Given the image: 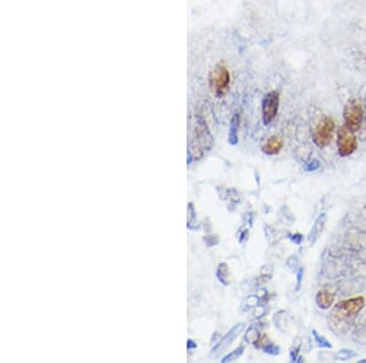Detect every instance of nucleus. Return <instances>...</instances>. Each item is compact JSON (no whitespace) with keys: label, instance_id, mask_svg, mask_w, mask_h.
<instances>
[{"label":"nucleus","instance_id":"nucleus-12","mask_svg":"<svg viewBox=\"0 0 366 363\" xmlns=\"http://www.w3.org/2000/svg\"><path fill=\"white\" fill-rule=\"evenodd\" d=\"M238 128H239V115L235 114L231 120L229 131V143L231 146H235L238 143Z\"/></svg>","mask_w":366,"mask_h":363},{"label":"nucleus","instance_id":"nucleus-7","mask_svg":"<svg viewBox=\"0 0 366 363\" xmlns=\"http://www.w3.org/2000/svg\"><path fill=\"white\" fill-rule=\"evenodd\" d=\"M279 94L278 92L271 91L263 99V121L265 125H269L275 120L278 113Z\"/></svg>","mask_w":366,"mask_h":363},{"label":"nucleus","instance_id":"nucleus-4","mask_svg":"<svg viewBox=\"0 0 366 363\" xmlns=\"http://www.w3.org/2000/svg\"><path fill=\"white\" fill-rule=\"evenodd\" d=\"M343 117H344V125L349 128L351 131H358L361 128L362 120H364V109L361 103L355 98H350L344 105L343 110Z\"/></svg>","mask_w":366,"mask_h":363},{"label":"nucleus","instance_id":"nucleus-5","mask_svg":"<svg viewBox=\"0 0 366 363\" xmlns=\"http://www.w3.org/2000/svg\"><path fill=\"white\" fill-rule=\"evenodd\" d=\"M358 148V140H356L354 131L343 125L337 132V149L341 157H349Z\"/></svg>","mask_w":366,"mask_h":363},{"label":"nucleus","instance_id":"nucleus-13","mask_svg":"<svg viewBox=\"0 0 366 363\" xmlns=\"http://www.w3.org/2000/svg\"><path fill=\"white\" fill-rule=\"evenodd\" d=\"M217 279L223 282L224 285H229V267L225 263H221L217 269Z\"/></svg>","mask_w":366,"mask_h":363},{"label":"nucleus","instance_id":"nucleus-10","mask_svg":"<svg viewBox=\"0 0 366 363\" xmlns=\"http://www.w3.org/2000/svg\"><path fill=\"white\" fill-rule=\"evenodd\" d=\"M283 147V140L279 136H271L264 141L261 145V151L267 155H275L281 152Z\"/></svg>","mask_w":366,"mask_h":363},{"label":"nucleus","instance_id":"nucleus-16","mask_svg":"<svg viewBox=\"0 0 366 363\" xmlns=\"http://www.w3.org/2000/svg\"><path fill=\"white\" fill-rule=\"evenodd\" d=\"M353 357H355V353L351 350H341L337 355V358L341 359V361H347V359L353 358Z\"/></svg>","mask_w":366,"mask_h":363},{"label":"nucleus","instance_id":"nucleus-8","mask_svg":"<svg viewBox=\"0 0 366 363\" xmlns=\"http://www.w3.org/2000/svg\"><path fill=\"white\" fill-rule=\"evenodd\" d=\"M243 329H244L243 323H239V324L235 325V327H233L232 329L230 330L229 333H227L226 335H225L224 338L220 340V342H218V344L216 345L214 348H212V351H211L212 356H217L218 353L226 351L227 348L231 346V344L233 341H235V339L237 338V336L242 333V331H243Z\"/></svg>","mask_w":366,"mask_h":363},{"label":"nucleus","instance_id":"nucleus-6","mask_svg":"<svg viewBox=\"0 0 366 363\" xmlns=\"http://www.w3.org/2000/svg\"><path fill=\"white\" fill-rule=\"evenodd\" d=\"M230 81H231V76H230V71L227 70L226 66L217 65L210 74V88L216 96L223 97L229 89Z\"/></svg>","mask_w":366,"mask_h":363},{"label":"nucleus","instance_id":"nucleus-3","mask_svg":"<svg viewBox=\"0 0 366 363\" xmlns=\"http://www.w3.org/2000/svg\"><path fill=\"white\" fill-rule=\"evenodd\" d=\"M334 124L333 119L331 116H322L321 119L318 121L316 126L314 128L313 131V141L319 148H325L331 143L333 137Z\"/></svg>","mask_w":366,"mask_h":363},{"label":"nucleus","instance_id":"nucleus-15","mask_svg":"<svg viewBox=\"0 0 366 363\" xmlns=\"http://www.w3.org/2000/svg\"><path fill=\"white\" fill-rule=\"evenodd\" d=\"M246 340L250 344H256L259 341V331L255 328H250L246 333Z\"/></svg>","mask_w":366,"mask_h":363},{"label":"nucleus","instance_id":"nucleus-17","mask_svg":"<svg viewBox=\"0 0 366 363\" xmlns=\"http://www.w3.org/2000/svg\"><path fill=\"white\" fill-rule=\"evenodd\" d=\"M313 334H314V338H315L316 341L319 342L320 346H322V347H331V344H330V342H328V340L326 338H324V336L320 335L318 331L314 330Z\"/></svg>","mask_w":366,"mask_h":363},{"label":"nucleus","instance_id":"nucleus-11","mask_svg":"<svg viewBox=\"0 0 366 363\" xmlns=\"http://www.w3.org/2000/svg\"><path fill=\"white\" fill-rule=\"evenodd\" d=\"M334 304V295L328 290H320L316 295V305L321 310H328Z\"/></svg>","mask_w":366,"mask_h":363},{"label":"nucleus","instance_id":"nucleus-18","mask_svg":"<svg viewBox=\"0 0 366 363\" xmlns=\"http://www.w3.org/2000/svg\"><path fill=\"white\" fill-rule=\"evenodd\" d=\"M320 166H321L320 161L318 159H313L305 165V170H307V171H314V170H318Z\"/></svg>","mask_w":366,"mask_h":363},{"label":"nucleus","instance_id":"nucleus-19","mask_svg":"<svg viewBox=\"0 0 366 363\" xmlns=\"http://www.w3.org/2000/svg\"><path fill=\"white\" fill-rule=\"evenodd\" d=\"M265 351L269 353H272V355H277V353H279V347L273 344H269L265 346Z\"/></svg>","mask_w":366,"mask_h":363},{"label":"nucleus","instance_id":"nucleus-9","mask_svg":"<svg viewBox=\"0 0 366 363\" xmlns=\"http://www.w3.org/2000/svg\"><path fill=\"white\" fill-rule=\"evenodd\" d=\"M327 221V215L326 213H322L320 214L318 218H316L315 223H314L313 227L310 229L309 235H308V241H309L310 245L315 244V241H318V238L321 236L322 232H324L325 226H326Z\"/></svg>","mask_w":366,"mask_h":363},{"label":"nucleus","instance_id":"nucleus-1","mask_svg":"<svg viewBox=\"0 0 366 363\" xmlns=\"http://www.w3.org/2000/svg\"><path fill=\"white\" fill-rule=\"evenodd\" d=\"M365 306V298L362 296H356L344 301L338 302L331 312L330 325L333 329L345 331V325H349L350 322L359 315L360 311Z\"/></svg>","mask_w":366,"mask_h":363},{"label":"nucleus","instance_id":"nucleus-14","mask_svg":"<svg viewBox=\"0 0 366 363\" xmlns=\"http://www.w3.org/2000/svg\"><path fill=\"white\" fill-rule=\"evenodd\" d=\"M243 351H244V346H239L238 348H236L235 351H232V352H230L229 355H226L223 358V362H232V361H236V359H238L239 357H241L242 355H243Z\"/></svg>","mask_w":366,"mask_h":363},{"label":"nucleus","instance_id":"nucleus-2","mask_svg":"<svg viewBox=\"0 0 366 363\" xmlns=\"http://www.w3.org/2000/svg\"><path fill=\"white\" fill-rule=\"evenodd\" d=\"M212 146H214V140L205 121L200 116H197L193 126L191 142H189V155L192 159H200L205 152H209L212 148Z\"/></svg>","mask_w":366,"mask_h":363}]
</instances>
